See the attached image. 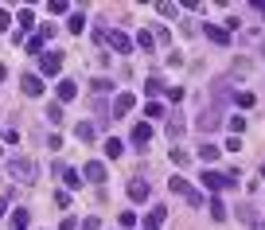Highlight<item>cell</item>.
I'll return each mask as SVG.
<instances>
[{"instance_id": "cell-40", "label": "cell", "mask_w": 265, "mask_h": 230, "mask_svg": "<svg viewBox=\"0 0 265 230\" xmlns=\"http://www.w3.org/2000/svg\"><path fill=\"white\" fill-rule=\"evenodd\" d=\"M0 152H4V148H0Z\"/></svg>"}, {"instance_id": "cell-18", "label": "cell", "mask_w": 265, "mask_h": 230, "mask_svg": "<svg viewBox=\"0 0 265 230\" xmlns=\"http://www.w3.org/2000/svg\"><path fill=\"white\" fill-rule=\"evenodd\" d=\"M211 218H215V222L226 218V203H222V199H211Z\"/></svg>"}, {"instance_id": "cell-38", "label": "cell", "mask_w": 265, "mask_h": 230, "mask_svg": "<svg viewBox=\"0 0 265 230\" xmlns=\"http://www.w3.org/2000/svg\"><path fill=\"white\" fill-rule=\"evenodd\" d=\"M250 230H265V222H250Z\"/></svg>"}, {"instance_id": "cell-4", "label": "cell", "mask_w": 265, "mask_h": 230, "mask_svg": "<svg viewBox=\"0 0 265 230\" xmlns=\"http://www.w3.org/2000/svg\"><path fill=\"white\" fill-rule=\"evenodd\" d=\"M199 180H203V187H207V191H222V187H226V176H222V172H215V168H207V172L199 176Z\"/></svg>"}, {"instance_id": "cell-15", "label": "cell", "mask_w": 265, "mask_h": 230, "mask_svg": "<svg viewBox=\"0 0 265 230\" xmlns=\"http://www.w3.org/2000/svg\"><path fill=\"white\" fill-rule=\"evenodd\" d=\"M164 215H168V207H156V211L148 215V226H145V230H160V226H164Z\"/></svg>"}, {"instance_id": "cell-21", "label": "cell", "mask_w": 265, "mask_h": 230, "mask_svg": "<svg viewBox=\"0 0 265 230\" xmlns=\"http://www.w3.org/2000/svg\"><path fill=\"white\" fill-rule=\"evenodd\" d=\"M28 51H31V55H43V35H31V39H28Z\"/></svg>"}, {"instance_id": "cell-20", "label": "cell", "mask_w": 265, "mask_h": 230, "mask_svg": "<svg viewBox=\"0 0 265 230\" xmlns=\"http://www.w3.org/2000/svg\"><path fill=\"white\" fill-rule=\"evenodd\" d=\"M74 133H78V141H94V125H90V121H82Z\"/></svg>"}, {"instance_id": "cell-6", "label": "cell", "mask_w": 265, "mask_h": 230, "mask_svg": "<svg viewBox=\"0 0 265 230\" xmlns=\"http://www.w3.org/2000/svg\"><path fill=\"white\" fill-rule=\"evenodd\" d=\"M86 180H94V184H105V180H109V172H105L102 160H90V164H86Z\"/></svg>"}, {"instance_id": "cell-17", "label": "cell", "mask_w": 265, "mask_h": 230, "mask_svg": "<svg viewBox=\"0 0 265 230\" xmlns=\"http://www.w3.org/2000/svg\"><path fill=\"white\" fill-rule=\"evenodd\" d=\"M168 187H172L176 195H187V191H191V187H187V180H183V176H172V180H168Z\"/></svg>"}, {"instance_id": "cell-14", "label": "cell", "mask_w": 265, "mask_h": 230, "mask_svg": "<svg viewBox=\"0 0 265 230\" xmlns=\"http://www.w3.org/2000/svg\"><path fill=\"white\" fill-rule=\"evenodd\" d=\"M78 98V86H74L71 78H67V82H59V101H74Z\"/></svg>"}, {"instance_id": "cell-11", "label": "cell", "mask_w": 265, "mask_h": 230, "mask_svg": "<svg viewBox=\"0 0 265 230\" xmlns=\"http://www.w3.org/2000/svg\"><path fill=\"white\" fill-rule=\"evenodd\" d=\"M207 35H211V43H230V31L226 28H219V24H207Z\"/></svg>"}, {"instance_id": "cell-2", "label": "cell", "mask_w": 265, "mask_h": 230, "mask_svg": "<svg viewBox=\"0 0 265 230\" xmlns=\"http://www.w3.org/2000/svg\"><path fill=\"white\" fill-rule=\"evenodd\" d=\"M62 71V55L59 51H43V59H39V74H59Z\"/></svg>"}, {"instance_id": "cell-3", "label": "cell", "mask_w": 265, "mask_h": 230, "mask_svg": "<svg viewBox=\"0 0 265 230\" xmlns=\"http://www.w3.org/2000/svg\"><path fill=\"white\" fill-rule=\"evenodd\" d=\"M105 43L113 47V51H121V55H129V51H132V39L125 35V31H105Z\"/></svg>"}, {"instance_id": "cell-25", "label": "cell", "mask_w": 265, "mask_h": 230, "mask_svg": "<svg viewBox=\"0 0 265 230\" xmlns=\"http://www.w3.org/2000/svg\"><path fill=\"white\" fill-rule=\"evenodd\" d=\"M172 160H176L179 168H183V164H191V156H187V152H183V148H172Z\"/></svg>"}, {"instance_id": "cell-26", "label": "cell", "mask_w": 265, "mask_h": 230, "mask_svg": "<svg viewBox=\"0 0 265 230\" xmlns=\"http://www.w3.org/2000/svg\"><path fill=\"white\" fill-rule=\"evenodd\" d=\"M238 105H242V109H250V105H253V94H250V90H242V94H238Z\"/></svg>"}, {"instance_id": "cell-35", "label": "cell", "mask_w": 265, "mask_h": 230, "mask_svg": "<svg viewBox=\"0 0 265 230\" xmlns=\"http://www.w3.org/2000/svg\"><path fill=\"white\" fill-rule=\"evenodd\" d=\"M59 230H78V222H74V218H62V222H59Z\"/></svg>"}, {"instance_id": "cell-12", "label": "cell", "mask_w": 265, "mask_h": 230, "mask_svg": "<svg viewBox=\"0 0 265 230\" xmlns=\"http://www.w3.org/2000/svg\"><path fill=\"white\" fill-rule=\"evenodd\" d=\"M148 137H152L148 121H137V125H132V144H148Z\"/></svg>"}, {"instance_id": "cell-9", "label": "cell", "mask_w": 265, "mask_h": 230, "mask_svg": "<svg viewBox=\"0 0 265 230\" xmlns=\"http://www.w3.org/2000/svg\"><path fill=\"white\" fill-rule=\"evenodd\" d=\"M132 105H137V98H132V94H117V101H113V117H125Z\"/></svg>"}, {"instance_id": "cell-36", "label": "cell", "mask_w": 265, "mask_h": 230, "mask_svg": "<svg viewBox=\"0 0 265 230\" xmlns=\"http://www.w3.org/2000/svg\"><path fill=\"white\" fill-rule=\"evenodd\" d=\"M8 24H12V16H8V12H0V31H8Z\"/></svg>"}, {"instance_id": "cell-19", "label": "cell", "mask_w": 265, "mask_h": 230, "mask_svg": "<svg viewBox=\"0 0 265 230\" xmlns=\"http://www.w3.org/2000/svg\"><path fill=\"white\" fill-rule=\"evenodd\" d=\"M28 222H31L28 211H16V215H12V226H16V230H28Z\"/></svg>"}, {"instance_id": "cell-8", "label": "cell", "mask_w": 265, "mask_h": 230, "mask_svg": "<svg viewBox=\"0 0 265 230\" xmlns=\"http://www.w3.org/2000/svg\"><path fill=\"white\" fill-rule=\"evenodd\" d=\"M129 199L132 203H145L148 199V184H145V180H129Z\"/></svg>"}, {"instance_id": "cell-33", "label": "cell", "mask_w": 265, "mask_h": 230, "mask_svg": "<svg viewBox=\"0 0 265 230\" xmlns=\"http://www.w3.org/2000/svg\"><path fill=\"white\" fill-rule=\"evenodd\" d=\"M121 226H125V230L137 226V215H132V211H125V215H121Z\"/></svg>"}, {"instance_id": "cell-39", "label": "cell", "mask_w": 265, "mask_h": 230, "mask_svg": "<svg viewBox=\"0 0 265 230\" xmlns=\"http://www.w3.org/2000/svg\"><path fill=\"white\" fill-rule=\"evenodd\" d=\"M4 211H8V203H4V199H0V215H4Z\"/></svg>"}, {"instance_id": "cell-7", "label": "cell", "mask_w": 265, "mask_h": 230, "mask_svg": "<svg viewBox=\"0 0 265 230\" xmlns=\"http://www.w3.org/2000/svg\"><path fill=\"white\" fill-rule=\"evenodd\" d=\"M195 125H199L203 133H215L222 121H219V113H215V109H207V113H199V121H195Z\"/></svg>"}, {"instance_id": "cell-30", "label": "cell", "mask_w": 265, "mask_h": 230, "mask_svg": "<svg viewBox=\"0 0 265 230\" xmlns=\"http://www.w3.org/2000/svg\"><path fill=\"white\" fill-rule=\"evenodd\" d=\"M145 90H148V94H152V98H156V94H160L164 86H160V78H148V86H145Z\"/></svg>"}, {"instance_id": "cell-28", "label": "cell", "mask_w": 265, "mask_h": 230, "mask_svg": "<svg viewBox=\"0 0 265 230\" xmlns=\"http://www.w3.org/2000/svg\"><path fill=\"white\" fill-rule=\"evenodd\" d=\"M179 133H183V121H179V117H176V121H168V137H179Z\"/></svg>"}, {"instance_id": "cell-5", "label": "cell", "mask_w": 265, "mask_h": 230, "mask_svg": "<svg viewBox=\"0 0 265 230\" xmlns=\"http://www.w3.org/2000/svg\"><path fill=\"white\" fill-rule=\"evenodd\" d=\"M20 86H24L28 98H35V94H43V78H39V74H24V78H20Z\"/></svg>"}, {"instance_id": "cell-16", "label": "cell", "mask_w": 265, "mask_h": 230, "mask_svg": "<svg viewBox=\"0 0 265 230\" xmlns=\"http://www.w3.org/2000/svg\"><path fill=\"white\" fill-rule=\"evenodd\" d=\"M121 152H125V144H121L117 137H109V141H105V156H109V160H117Z\"/></svg>"}, {"instance_id": "cell-32", "label": "cell", "mask_w": 265, "mask_h": 230, "mask_svg": "<svg viewBox=\"0 0 265 230\" xmlns=\"http://www.w3.org/2000/svg\"><path fill=\"white\" fill-rule=\"evenodd\" d=\"M187 203H191V207H199V203H203V191H195V187H191V191H187Z\"/></svg>"}, {"instance_id": "cell-37", "label": "cell", "mask_w": 265, "mask_h": 230, "mask_svg": "<svg viewBox=\"0 0 265 230\" xmlns=\"http://www.w3.org/2000/svg\"><path fill=\"white\" fill-rule=\"evenodd\" d=\"M253 8H257V12H261V20H265V0H253Z\"/></svg>"}, {"instance_id": "cell-22", "label": "cell", "mask_w": 265, "mask_h": 230, "mask_svg": "<svg viewBox=\"0 0 265 230\" xmlns=\"http://www.w3.org/2000/svg\"><path fill=\"white\" fill-rule=\"evenodd\" d=\"M16 20H20V28H24V31H28V28H31V24H35V16H31V8H24V12L16 16Z\"/></svg>"}, {"instance_id": "cell-13", "label": "cell", "mask_w": 265, "mask_h": 230, "mask_svg": "<svg viewBox=\"0 0 265 230\" xmlns=\"http://www.w3.org/2000/svg\"><path fill=\"white\" fill-rule=\"evenodd\" d=\"M219 152H222L219 144H211V141H207L203 148H199V160H203V164H215V160H219Z\"/></svg>"}, {"instance_id": "cell-34", "label": "cell", "mask_w": 265, "mask_h": 230, "mask_svg": "<svg viewBox=\"0 0 265 230\" xmlns=\"http://www.w3.org/2000/svg\"><path fill=\"white\" fill-rule=\"evenodd\" d=\"M98 226H102L98 218H86V222H82V226H78V230H98Z\"/></svg>"}, {"instance_id": "cell-27", "label": "cell", "mask_w": 265, "mask_h": 230, "mask_svg": "<svg viewBox=\"0 0 265 230\" xmlns=\"http://www.w3.org/2000/svg\"><path fill=\"white\" fill-rule=\"evenodd\" d=\"M94 90H98V94H109V90H113V82H109V78H98V82H94Z\"/></svg>"}, {"instance_id": "cell-29", "label": "cell", "mask_w": 265, "mask_h": 230, "mask_svg": "<svg viewBox=\"0 0 265 230\" xmlns=\"http://www.w3.org/2000/svg\"><path fill=\"white\" fill-rule=\"evenodd\" d=\"M145 117H164V105H160V101H152V105L145 109Z\"/></svg>"}, {"instance_id": "cell-24", "label": "cell", "mask_w": 265, "mask_h": 230, "mask_svg": "<svg viewBox=\"0 0 265 230\" xmlns=\"http://www.w3.org/2000/svg\"><path fill=\"white\" fill-rule=\"evenodd\" d=\"M137 47H141V51H152V35H148V31H141V35H137Z\"/></svg>"}, {"instance_id": "cell-23", "label": "cell", "mask_w": 265, "mask_h": 230, "mask_svg": "<svg viewBox=\"0 0 265 230\" xmlns=\"http://www.w3.org/2000/svg\"><path fill=\"white\" fill-rule=\"evenodd\" d=\"M47 121H55V125H59V121H62V105H47Z\"/></svg>"}, {"instance_id": "cell-31", "label": "cell", "mask_w": 265, "mask_h": 230, "mask_svg": "<svg viewBox=\"0 0 265 230\" xmlns=\"http://www.w3.org/2000/svg\"><path fill=\"white\" fill-rule=\"evenodd\" d=\"M82 28H86V20H82V16H71V31H74V35H78Z\"/></svg>"}, {"instance_id": "cell-1", "label": "cell", "mask_w": 265, "mask_h": 230, "mask_svg": "<svg viewBox=\"0 0 265 230\" xmlns=\"http://www.w3.org/2000/svg\"><path fill=\"white\" fill-rule=\"evenodd\" d=\"M8 176H12V180H24V184H31L35 168H31V160H24V156H12V160H8Z\"/></svg>"}, {"instance_id": "cell-10", "label": "cell", "mask_w": 265, "mask_h": 230, "mask_svg": "<svg viewBox=\"0 0 265 230\" xmlns=\"http://www.w3.org/2000/svg\"><path fill=\"white\" fill-rule=\"evenodd\" d=\"M55 172L62 176V184L71 187V191H74V187H78V184H82V180H78V172H74V168H67V164H55Z\"/></svg>"}]
</instances>
